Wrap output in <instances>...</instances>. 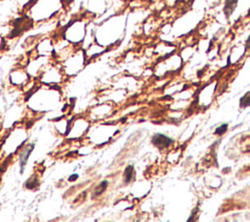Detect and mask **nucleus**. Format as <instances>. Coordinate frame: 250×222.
<instances>
[{"label": "nucleus", "instance_id": "1", "mask_svg": "<svg viewBox=\"0 0 250 222\" xmlns=\"http://www.w3.org/2000/svg\"><path fill=\"white\" fill-rule=\"evenodd\" d=\"M152 142L155 147L159 148V149H164V148H168L173 143V140L171 138L163 134H155L152 138Z\"/></svg>", "mask_w": 250, "mask_h": 222}, {"label": "nucleus", "instance_id": "2", "mask_svg": "<svg viewBox=\"0 0 250 222\" xmlns=\"http://www.w3.org/2000/svg\"><path fill=\"white\" fill-rule=\"evenodd\" d=\"M34 149V144H30L27 145V147L25 148V150L22 152V154L20 155V166H21V171L24 172V168L25 165H27V160L30 157V155L31 154V152Z\"/></svg>", "mask_w": 250, "mask_h": 222}, {"label": "nucleus", "instance_id": "3", "mask_svg": "<svg viewBox=\"0 0 250 222\" xmlns=\"http://www.w3.org/2000/svg\"><path fill=\"white\" fill-rule=\"evenodd\" d=\"M238 2V0H226L225 7H224V13H225V16L227 18H230V16L236 10Z\"/></svg>", "mask_w": 250, "mask_h": 222}, {"label": "nucleus", "instance_id": "4", "mask_svg": "<svg viewBox=\"0 0 250 222\" xmlns=\"http://www.w3.org/2000/svg\"><path fill=\"white\" fill-rule=\"evenodd\" d=\"M134 173H135V170H134V166L133 165H128L126 168H125L124 171V182L128 184L133 180L134 177Z\"/></svg>", "mask_w": 250, "mask_h": 222}, {"label": "nucleus", "instance_id": "5", "mask_svg": "<svg viewBox=\"0 0 250 222\" xmlns=\"http://www.w3.org/2000/svg\"><path fill=\"white\" fill-rule=\"evenodd\" d=\"M107 188H108V181L104 180V181H102L101 184L99 185L97 188H96V190L94 191V195H93V198H96V197H99V196H101L103 193L105 191V189H107Z\"/></svg>", "mask_w": 250, "mask_h": 222}, {"label": "nucleus", "instance_id": "6", "mask_svg": "<svg viewBox=\"0 0 250 222\" xmlns=\"http://www.w3.org/2000/svg\"><path fill=\"white\" fill-rule=\"evenodd\" d=\"M248 106H250V91L246 93L244 96H242L239 102L240 108H246Z\"/></svg>", "mask_w": 250, "mask_h": 222}, {"label": "nucleus", "instance_id": "7", "mask_svg": "<svg viewBox=\"0 0 250 222\" xmlns=\"http://www.w3.org/2000/svg\"><path fill=\"white\" fill-rule=\"evenodd\" d=\"M228 130V123H224L221 126H219L215 130V134H219V135H223L224 133Z\"/></svg>", "mask_w": 250, "mask_h": 222}, {"label": "nucleus", "instance_id": "8", "mask_svg": "<svg viewBox=\"0 0 250 222\" xmlns=\"http://www.w3.org/2000/svg\"><path fill=\"white\" fill-rule=\"evenodd\" d=\"M35 185H37V182L34 178L30 179L27 183H25V187L28 188V189H33L35 187Z\"/></svg>", "mask_w": 250, "mask_h": 222}, {"label": "nucleus", "instance_id": "9", "mask_svg": "<svg viewBox=\"0 0 250 222\" xmlns=\"http://www.w3.org/2000/svg\"><path fill=\"white\" fill-rule=\"evenodd\" d=\"M244 53L246 54H249L250 55V35H249V37L247 38V40H246V42H245V49H244Z\"/></svg>", "mask_w": 250, "mask_h": 222}, {"label": "nucleus", "instance_id": "10", "mask_svg": "<svg viewBox=\"0 0 250 222\" xmlns=\"http://www.w3.org/2000/svg\"><path fill=\"white\" fill-rule=\"evenodd\" d=\"M77 177H78V175H77V174H74V175H72V176H70L69 180V181H73V180H76V179H77Z\"/></svg>", "mask_w": 250, "mask_h": 222}]
</instances>
